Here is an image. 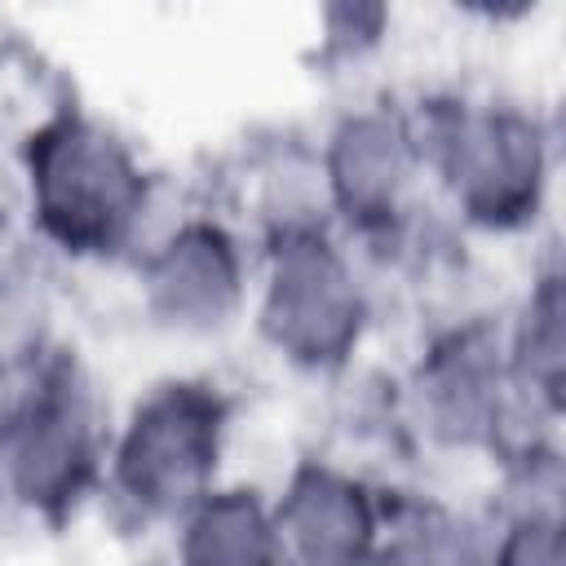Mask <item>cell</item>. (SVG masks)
<instances>
[{"label":"cell","mask_w":566,"mask_h":566,"mask_svg":"<svg viewBox=\"0 0 566 566\" xmlns=\"http://www.w3.org/2000/svg\"><path fill=\"white\" fill-rule=\"evenodd\" d=\"M31 190L44 226L71 243L106 252L142 208V181L128 155L88 124H62L31 150Z\"/></svg>","instance_id":"6da1fadb"},{"label":"cell","mask_w":566,"mask_h":566,"mask_svg":"<svg viewBox=\"0 0 566 566\" xmlns=\"http://www.w3.org/2000/svg\"><path fill=\"white\" fill-rule=\"evenodd\" d=\"M407 172H411V155H407V137L398 128H389L380 119H358L336 137L332 186L349 212H358V217L398 212Z\"/></svg>","instance_id":"ba28073f"},{"label":"cell","mask_w":566,"mask_h":566,"mask_svg":"<svg viewBox=\"0 0 566 566\" xmlns=\"http://www.w3.org/2000/svg\"><path fill=\"white\" fill-rule=\"evenodd\" d=\"M221 411L199 385H168L137 407L133 429L119 447V482L155 513L190 504L217 464Z\"/></svg>","instance_id":"7a4b0ae2"},{"label":"cell","mask_w":566,"mask_h":566,"mask_svg":"<svg viewBox=\"0 0 566 566\" xmlns=\"http://www.w3.org/2000/svg\"><path fill=\"white\" fill-rule=\"evenodd\" d=\"M455 172L464 177V199L482 217L500 221V217H509V208H517L535 195V172H539L535 137L522 124H509V119L473 124V128L460 133Z\"/></svg>","instance_id":"52a82bcc"},{"label":"cell","mask_w":566,"mask_h":566,"mask_svg":"<svg viewBox=\"0 0 566 566\" xmlns=\"http://www.w3.org/2000/svg\"><path fill=\"white\" fill-rule=\"evenodd\" d=\"M150 287L168 323H181V327L221 323V314L239 296V265H234L230 239L212 226H186L159 252Z\"/></svg>","instance_id":"8992f818"},{"label":"cell","mask_w":566,"mask_h":566,"mask_svg":"<svg viewBox=\"0 0 566 566\" xmlns=\"http://www.w3.org/2000/svg\"><path fill=\"white\" fill-rule=\"evenodd\" d=\"M4 455L27 500H53L80 486V473L93 460V424L75 376H49L31 389L9 416Z\"/></svg>","instance_id":"277c9868"},{"label":"cell","mask_w":566,"mask_h":566,"mask_svg":"<svg viewBox=\"0 0 566 566\" xmlns=\"http://www.w3.org/2000/svg\"><path fill=\"white\" fill-rule=\"evenodd\" d=\"M265 327L292 358L327 363L358 336V287L345 261L318 234H287L279 243Z\"/></svg>","instance_id":"3957f363"},{"label":"cell","mask_w":566,"mask_h":566,"mask_svg":"<svg viewBox=\"0 0 566 566\" xmlns=\"http://www.w3.org/2000/svg\"><path fill=\"white\" fill-rule=\"evenodd\" d=\"M398 566H478V553L460 522L447 513H420V522L407 526V535L394 548Z\"/></svg>","instance_id":"9c48e42d"},{"label":"cell","mask_w":566,"mask_h":566,"mask_svg":"<svg viewBox=\"0 0 566 566\" xmlns=\"http://www.w3.org/2000/svg\"><path fill=\"white\" fill-rule=\"evenodd\" d=\"M274 535L279 544L287 539L310 566H358L371 544V509L354 482L336 473H301Z\"/></svg>","instance_id":"5b68a950"}]
</instances>
